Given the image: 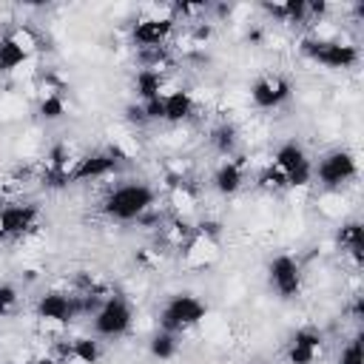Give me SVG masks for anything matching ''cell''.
<instances>
[{
	"label": "cell",
	"mask_w": 364,
	"mask_h": 364,
	"mask_svg": "<svg viewBox=\"0 0 364 364\" xmlns=\"http://www.w3.org/2000/svg\"><path fill=\"white\" fill-rule=\"evenodd\" d=\"M131 321H134L131 304L122 296H108L94 313V333L102 338H119L131 330Z\"/></svg>",
	"instance_id": "277c9868"
},
{
	"label": "cell",
	"mask_w": 364,
	"mask_h": 364,
	"mask_svg": "<svg viewBox=\"0 0 364 364\" xmlns=\"http://www.w3.org/2000/svg\"><path fill=\"white\" fill-rule=\"evenodd\" d=\"M117 162H119V151L117 148L100 151V154H91V156H82V159H77L74 168H68V182L102 179V176H108V173L117 171Z\"/></svg>",
	"instance_id": "52a82bcc"
},
{
	"label": "cell",
	"mask_w": 364,
	"mask_h": 364,
	"mask_svg": "<svg viewBox=\"0 0 364 364\" xmlns=\"http://www.w3.org/2000/svg\"><path fill=\"white\" fill-rule=\"evenodd\" d=\"M128 119H131V122H145L142 105H128Z\"/></svg>",
	"instance_id": "4316f807"
},
{
	"label": "cell",
	"mask_w": 364,
	"mask_h": 364,
	"mask_svg": "<svg viewBox=\"0 0 364 364\" xmlns=\"http://www.w3.org/2000/svg\"><path fill=\"white\" fill-rule=\"evenodd\" d=\"M165 97V119L168 122H185L193 114V97L188 91H168Z\"/></svg>",
	"instance_id": "2e32d148"
},
{
	"label": "cell",
	"mask_w": 364,
	"mask_h": 364,
	"mask_svg": "<svg viewBox=\"0 0 364 364\" xmlns=\"http://www.w3.org/2000/svg\"><path fill=\"white\" fill-rule=\"evenodd\" d=\"M358 173V165H355V156L344 148L338 151H330L321 156V162L313 168V176H318V182L327 188V191H336L341 185H347L350 179H355Z\"/></svg>",
	"instance_id": "5b68a950"
},
{
	"label": "cell",
	"mask_w": 364,
	"mask_h": 364,
	"mask_svg": "<svg viewBox=\"0 0 364 364\" xmlns=\"http://www.w3.org/2000/svg\"><path fill=\"white\" fill-rule=\"evenodd\" d=\"M290 97V82L279 74H267V77H259L253 80L250 85V100L256 108H279L284 100Z\"/></svg>",
	"instance_id": "ba28073f"
},
{
	"label": "cell",
	"mask_w": 364,
	"mask_h": 364,
	"mask_svg": "<svg viewBox=\"0 0 364 364\" xmlns=\"http://www.w3.org/2000/svg\"><path fill=\"white\" fill-rule=\"evenodd\" d=\"M17 304V290L11 284H0V316H9Z\"/></svg>",
	"instance_id": "d4e9b609"
},
{
	"label": "cell",
	"mask_w": 364,
	"mask_h": 364,
	"mask_svg": "<svg viewBox=\"0 0 364 364\" xmlns=\"http://www.w3.org/2000/svg\"><path fill=\"white\" fill-rule=\"evenodd\" d=\"M199 233L208 236V239H216L219 236V222H202L199 225Z\"/></svg>",
	"instance_id": "484cf974"
},
{
	"label": "cell",
	"mask_w": 364,
	"mask_h": 364,
	"mask_svg": "<svg viewBox=\"0 0 364 364\" xmlns=\"http://www.w3.org/2000/svg\"><path fill=\"white\" fill-rule=\"evenodd\" d=\"M208 307L193 296V293H173L165 307L159 310V330L168 333H182L193 324H199L205 318Z\"/></svg>",
	"instance_id": "7a4b0ae2"
},
{
	"label": "cell",
	"mask_w": 364,
	"mask_h": 364,
	"mask_svg": "<svg viewBox=\"0 0 364 364\" xmlns=\"http://www.w3.org/2000/svg\"><path fill=\"white\" fill-rule=\"evenodd\" d=\"M338 245L347 247L350 256L361 264V259H364V230H361V222H347L338 230Z\"/></svg>",
	"instance_id": "e0dca14e"
},
{
	"label": "cell",
	"mask_w": 364,
	"mask_h": 364,
	"mask_svg": "<svg viewBox=\"0 0 364 364\" xmlns=\"http://www.w3.org/2000/svg\"><path fill=\"white\" fill-rule=\"evenodd\" d=\"M301 54L310 57L318 65L327 68H353L358 63V48L341 40H330V37H307L301 40Z\"/></svg>",
	"instance_id": "3957f363"
},
{
	"label": "cell",
	"mask_w": 364,
	"mask_h": 364,
	"mask_svg": "<svg viewBox=\"0 0 364 364\" xmlns=\"http://www.w3.org/2000/svg\"><path fill=\"white\" fill-rule=\"evenodd\" d=\"M134 91L139 97V102H148L154 97L162 94V71L159 68H139L136 77H134Z\"/></svg>",
	"instance_id": "9a60e30c"
},
{
	"label": "cell",
	"mask_w": 364,
	"mask_h": 364,
	"mask_svg": "<svg viewBox=\"0 0 364 364\" xmlns=\"http://www.w3.org/2000/svg\"><path fill=\"white\" fill-rule=\"evenodd\" d=\"M165 94V91H162ZM154 97V100H148V102H139L142 105V111H145V119H165V97Z\"/></svg>",
	"instance_id": "cb8c5ba5"
},
{
	"label": "cell",
	"mask_w": 364,
	"mask_h": 364,
	"mask_svg": "<svg viewBox=\"0 0 364 364\" xmlns=\"http://www.w3.org/2000/svg\"><path fill=\"white\" fill-rule=\"evenodd\" d=\"M26 57H28V51L20 48L11 34H6V37L0 40V71H14V68H20V65L26 63Z\"/></svg>",
	"instance_id": "ffe728a7"
},
{
	"label": "cell",
	"mask_w": 364,
	"mask_h": 364,
	"mask_svg": "<svg viewBox=\"0 0 364 364\" xmlns=\"http://www.w3.org/2000/svg\"><path fill=\"white\" fill-rule=\"evenodd\" d=\"M68 355L74 361H80V364H97L100 361V341L91 338V336H80V338L71 341Z\"/></svg>",
	"instance_id": "44dd1931"
},
{
	"label": "cell",
	"mask_w": 364,
	"mask_h": 364,
	"mask_svg": "<svg viewBox=\"0 0 364 364\" xmlns=\"http://www.w3.org/2000/svg\"><path fill=\"white\" fill-rule=\"evenodd\" d=\"M173 31V17H145L134 26V43L142 48H159Z\"/></svg>",
	"instance_id": "8fae6325"
},
{
	"label": "cell",
	"mask_w": 364,
	"mask_h": 364,
	"mask_svg": "<svg viewBox=\"0 0 364 364\" xmlns=\"http://www.w3.org/2000/svg\"><path fill=\"white\" fill-rule=\"evenodd\" d=\"M151 205H154V191L145 182H125L105 196L102 210L117 222H131L139 219L145 210H151Z\"/></svg>",
	"instance_id": "6da1fadb"
},
{
	"label": "cell",
	"mask_w": 364,
	"mask_h": 364,
	"mask_svg": "<svg viewBox=\"0 0 364 364\" xmlns=\"http://www.w3.org/2000/svg\"><path fill=\"white\" fill-rule=\"evenodd\" d=\"M307 162H310V159H307L304 148H301L296 139H290V142H282V145L276 148V154H273V168H276V171H282L284 176H287L290 171H296V168L307 165Z\"/></svg>",
	"instance_id": "5bb4252c"
},
{
	"label": "cell",
	"mask_w": 364,
	"mask_h": 364,
	"mask_svg": "<svg viewBox=\"0 0 364 364\" xmlns=\"http://www.w3.org/2000/svg\"><path fill=\"white\" fill-rule=\"evenodd\" d=\"M318 347H321V333L313 330V327H301V330L293 333L287 361L290 364H313L316 355H318Z\"/></svg>",
	"instance_id": "7c38bea8"
},
{
	"label": "cell",
	"mask_w": 364,
	"mask_h": 364,
	"mask_svg": "<svg viewBox=\"0 0 364 364\" xmlns=\"http://www.w3.org/2000/svg\"><path fill=\"white\" fill-rule=\"evenodd\" d=\"M236 142H239V131L233 122H219L213 131H210V145L216 148V154L222 156H230L236 151Z\"/></svg>",
	"instance_id": "ac0fdd59"
},
{
	"label": "cell",
	"mask_w": 364,
	"mask_h": 364,
	"mask_svg": "<svg viewBox=\"0 0 364 364\" xmlns=\"http://www.w3.org/2000/svg\"><path fill=\"white\" fill-rule=\"evenodd\" d=\"M213 188L222 193V196H233L242 182H245V171H242V162H222L216 171H213Z\"/></svg>",
	"instance_id": "4fadbf2b"
},
{
	"label": "cell",
	"mask_w": 364,
	"mask_h": 364,
	"mask_svg": "<svg viewBox=\"0 0 364 364\" xmlns=\"http://www.w3.org/2000/svg\"><path fill=\"white\" fill-rule=\"evenodd\" d=\"M338 364H364V350H361V336L350 338L341 353H338Z\"/></svg>",
	"instance_id": "603a6c76"
},
{
	"label": "cell",
	"mask_w": 364,
	"mask_h": 364,
	"mask_svg": "<svg viewBox=\"0 0 364 364\" xmlns=\"http://www.w3.org/2000/svg\"><path fill=\"white\" fill-rule=\"evenodd\" d=\"M37 316H40L43 321L65 324V321H71L74 316H80L77 296H68V293H60V290H48V293H43L40 301H37Z\"/></svg>",
	"instance_id": "9c48e42d"
},
{
	"label": "cell",
	"mask_w": 364,
	"mask_h": 364,
	"mask_svg": "<svg viewBox=\"0 0 364 364\" xmlns=\"http://www.w3.org/2000/svg\"><path fill=\"white\" fill-rule=\"evenodd\" d=\"M63 114H65L63 97L54 94V91H46V97L40 100V117H43V119H60Z\"/></svg>",
	"instance_id": "7402d4cb"
},
{
	"label": "cell",
	"mask_w": 364,
	"mask_h": 364,
	"mask_svg": "<svg viewBox=\"0 0 364 364\" xmlns=\"http://www.w3.org/2000/svg\"><path fill=\"white\" fill-rule=\"evenodd\" d=\"M40 208L31 202H17V205H6L0 210V236H23L37 225Z\"/></svg>",
	"instance_id": "30bf717a"
},
{
	"label": "cell",
	"mask_w": 364,
	"mask_h": 364,
	"mask_svg": "<svg viewBox=\"0 0 364 364\" xmlns=\"http://www.w3.org/2000/svg\"><path fill=\"white\" fill-rule=\"evenodd\" d=\"M176 350H179L176 333H168V330L154 333V336H151V341H148V353H151L156 361H168V358H173V355H176Z\"/></svg>",
	"instance_id": "d6986e66"
},
{
	"label": "cell",
	"mask_w": 364,
	"mask_h": 364,
	"mask_svg": "<svg viewBox=\"0 0 364 364\" xmlns=\"http://www.w3.org/2000/svg\"><path fill=\"white\" fill-rule=\"evenodd\" d=\"M267 273H270L273 290H276L282 299L299 296V290H301V267H299V262H296L293 256H287V253L273 256V262L267 264Z\"/></svg>",
	"instance_id": "8992f818"
}]
</instances>
